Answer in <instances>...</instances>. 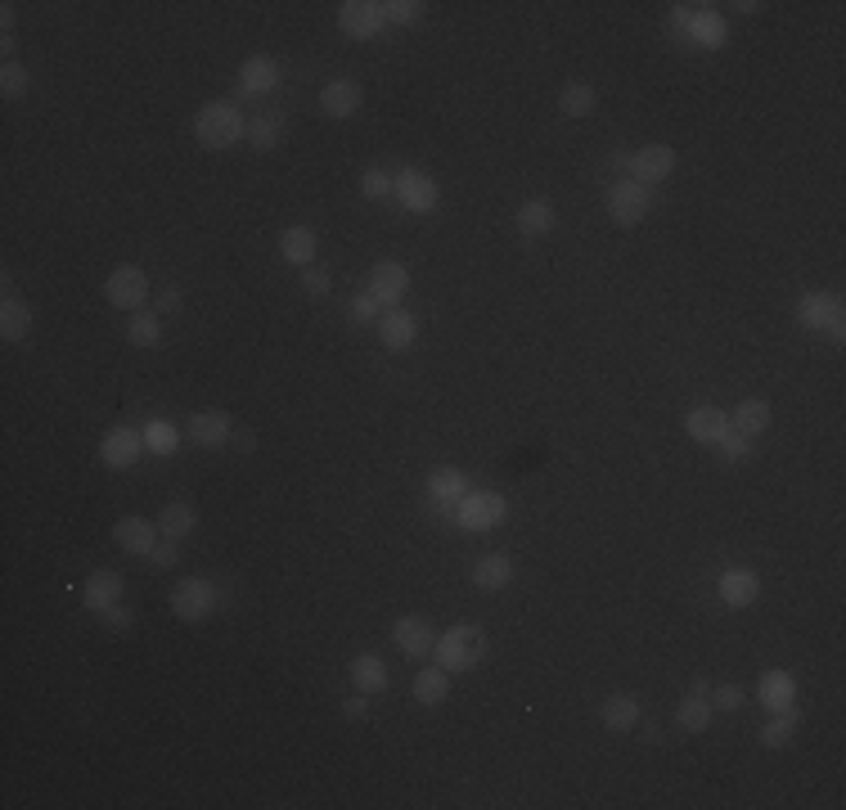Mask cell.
<instances>
[{
  "label": "cell",
  "mask_w": 846,
  "mask_h": 810,
  "mask_svg": "<svg viewBox=\"0 0 846 810\" xmlns=\"http://www.w3.org/2000/svg\"><path fill=\"white\" fill-rule=\"evenodd\" d=\"M405 288H410V270H405L401 261H378V266L369 270V293H374V302L387 306V311L405 297Z\"/></svg>",
  "instance_id": "cell-9"
},
{
  "label": "cell",
  "mask_w": 846,
  "mask_h": 810,
  "mask_svg": "<svg viewBox=\"0 0 846 810\" xmlns=\"http://www.w3.org/2000/svg\"><path fill=\"white\" fill-rule=\"evenodd\" d=\"M27 86H32V77H27L23 63H5V72H0V90H5V99L27 95Z\"/></svg>",
  "instance_id": "cell-41"
},
{
  "label": "cell",
  "mask_w": 846,
  "mask_h": 810,
  "mask_svg": "<svg viewBox=\"0 0 846 810\" xmlns=\"http://www.w3.org/2000/svg\"><path fill=\"white\" fill-rule=\"evenodd\" d=\"M707 698H711V707H720V711H738V707H743V689H738V684H720V689H711Z\"/></svg>",
  "instance_id": "cell-42"
},
{
  "label": "cell",
  "mask_w": 846,
  "mask_h": 810,
  "mask_svg": "<svg viewBox=\"0 0 846 810\" xmlns=\"http://www.w3.org/2000/svg\"><path fill=\"white\" fill-rule=\"evenodd\" d=\"M518 230L522 234H549V230H554V203H545V198H527V203L518 207Z\"/></svg>",
  "instance_id": "cell-33"
},
{
  "label": "cell",
  "mask_w": 846,
  "mask_h": 810,
  "mask_svg": "<svg viewBox=\"0 0 846 810\" xmlns=\"http://www.w3.org/2000/svg\"><path fill=\"white\" fill-rule=\"evenodd\" d=\"M432 653H437V666H446V671H473L486 657V635L477 626H450L446 635H437Z\"/></svg>",
  "instance_id": "cell-2"
},
{
  "label": "cell",
  "mask_w": 846,
  "mask_h": 810,
  "mask_svg": "<svg viewBox=\"0 0 846 810\" xmlns=\"http://www.w3.org/2000/svg\"><path fill=\"white\" fill-rule=\"evenodd\" d=\"M716 446H720V455H725V459H743L747 450H752V437H743V432H734V428H729L725 437L716 441Z\"/></svg>",
  "instance_id": "cell-44"
},
{
  "label": "cell",
  "mask_w": 846,
  "mask_h": 810,
  "mask_svg": "<svg viewBox=\"0 0 846 810\" xmlns=\"http://www.w3.org/2000/svg\"><path fill=\"white\" fill-rule=\"evenodd\" d=\"M509 581H513V563L504 554H486V558H477V563H473V585H477V590L495 594V590H504Z\"/></svg>",
  "instance_id": "cell-25"
},
{
  "label": "cell",
  "mask_w": 846,
  "mask_h": 810,
  "mask_svg": "<svg viewBox=\"0 0 846 810\" xmlns=\"http://www.w3.org/2000/svg\"><path fill=\"white\" fill-rule=\"evenodd\" d=\"M684 32L698 36L702 45H720V41H725V23H720V14H707V9H693L689 23H684Z\"/></svg>",
  "instance_id": "cell-36"
},
{
  "label": "cell",
  "mask_w": 846,
  "mask_h": 810,
  "mask_svg": "<svg viewBox=\"0 0 846 810\" xmlns=\"http://www.w3.org/2000/svg\"><path fill=\"white\" fill-rule=\"evenodd\" d=\"M608 212L617 225H639L648 216V189L639 180H621L608 189Z\"/></svg>",
  "instance_id": "cell-7"
},
{
  "label": "cell",
  "mask_w": 846,
  "mask_h": 810,
  "mask_svg": "<svg viewBox=\"0 0 846 810\" xmlns=\"http://www.w3.org/2000/svg\"><path fill=\"white\" fill-rule=\"evenodd\" d=\"M684 428H689V437H693V441H707V446H716V441L729 432V419L716 410V405H698V410H689Z\"/></svg>",
  "instance_id": "cell-21"
},
{
  "label": "cell",
  "mask_w": 846,
  "mask_h": 810,
  "mask_svg": "<svg viewBox=\"0 0 846 810\" xmlns=\"http://www.w3.org/2000/svg\"><path fill=\"white\" fill-rule=\"evenodd\" d=\"M455 518L464 531H491L495 522H504V500L495 491H468L455 504Z\"/></svg>",
  "instance_id": "cell-3"
},
{
  "label": "cell",
  "mask_w": 846,
  "mask_h": 810,
  "mask_svg": "<svg viewBox=\"0 0 846 810\" xmlns=\"http://www.w3.org/2000/svg\"><path fill=\"white\" fill-rule=\"evenodd\" d=\"M756 698H761L770 711H783V707H792V698H797V680H792L788 671H765L761 684H756Z\"/></svg>",
  "instance_id": "cell-23"
},
{
  "label": "cell",
  "mask_w": 846,
  "mask_h": 810,
  "mask_svg": "<svg viewBox=\"0 0 846 810\" xmlns=\"http://www.w3.org/2000/svg\"><path fill=\"white\" fill-rule=\"evenodd\" d=\"M248 140L257 144V149H270V144L284 140V122H279V113H261L257 122H248Z\"/></svg>",
  "instance_id": "cell-38"
},
{
  "label": "cell",
  "mask_w": 846,
  "mask_h": 810,
  "mask_svg": "<svg viewBox=\"0 0 846 810\" xmlns=\"http://www.w3.org/2000/svg\"><path fill=\"white\" fill-rule=\"evenodd\" d=\"M279 257L306 270L315 261V230H306V225H288V230L279 234Z\"/></svg>",
  "instance_id": "cell-24"
},
{
  "label": "cell",
  "mask_w": 846,
  "mask_h": 810,
  "mask_svg": "<svg viewBox=\"0 0 846 810\" xmlns=\"http://www.w3.org/2000/svg\"><path fill=\"white\" fill-rule=\"evenodd\" d=\"M603 725L608 729H617V734H626V729H635L639 725V702L635 698H626V693H612L608 702H603Z\"/></svg>",
  "instance_id": "cell-29"
},
{
  "label": "cell",
  "mask_w": 846,
  "mask_h": 810,
  "mask_svg": "<svg viewBox=\"0 0 846 810\" xmlns=\"http://www.w3.org/2000/svg\"><path fill=\"white\" fill-rule=\"evenodd\" d=\"M189 441H198L203 450H221L230 441V414L221 410H203L189 419Z\"/></svg>",
  "instance_id": "cell-14"
},
{
  "label": "cell",
  "mask_w": 846,
  "mask_h": 810,
  "mask_svg": "<svg viewBox=\"0 0 846 810\" xmlns=\"http://www.w3.org/2000/svg\"><path fill=\"white\" fill-rule=\"evenodd\" d=\"M797 725H801L797 707L774 711V720L761 729V743H765V747H788V743H792V734H797Z\"/></svg>",
  "instance_id": "cell-34"
},
{
  "label": "cell",
  "mask_w": 846,
  "mask_h": 810,
  "mask_svg": "<svg viewBox=\"0 0 846 810\" xmlns=\"http://www.w3.org/2000/svg\"><path fill=\"white\" fill-rule=\"evenodd\" d=\"M392 639H396V648H401V653H410V657H428L432 653V644H437V635H432V626L423 617H401L392 626Z\"/></svg>",
  "instance_id": "cell-13"
},
{
  "label": "cell",
  "mask_w": 846,
  "mask_h": 810,
  "mask_svg": "<svg viewBox=\"0 0 846 810\" xmlns=\"http://www.w3.org/2000/svg\"><path fill=\"white\" fill-rule=\"evenodd\" d=\"M360 194H365V198H374V203H378V198L396 194V176H387L383 167H369L365 176H360Z\"/></svg>",
  "instance_id": "cell-40"
},
{
  "label": "cell",
  "mask_w": 846,
  "mask_h": 810,
  "mask_svg": "<svg viewBox=\"0 0 846 810\" xmlns=\"http://www.w3.org/2000/svg\"><path fill=\"white\" fill-rule=\"evenodd\" d=\"M729 428L743 432V437H756V432H765V428H770V405H765L761 396H747V401L734 410Z\"/></svg>",
  "instance_id": "cell-27"
},
{
  "label": "cell",
  "mask_w": 846,
  "mask_h": 810,
  "mask_svg": "<svg viewBox=\"0 0 846 810\" xmlns=\"http://www.w3.org/2000/svg\"><path fill=\"white\" fill-rule=\"evenodd\" d=\"M194 527H198V513L189 509L185 500H171L167 509L158 513V531H162V536H167V540H180V536H189V531H194Z\"/></svg>",
  "instance_id": "cell-28"
},
{
  "label": "cell",
  "mask_w": 846,
  "mask_h": 810,
  "mask_svg": "<svg viewBox=\"0 0 846 810\" xmlns=\"http://www.w3.org/2000/svg\"><path fill=\"white\" fill-rule=\"evenodd\" d=\"M360 99H365L360 95V81H351V77H333L329 86L320 90V108L329 117H351L360 108Z\"/></svg>",
  "instance_id": "cell-15"
},
{
  "label": "cell",
  "mask_w": 846,
  "mask_h": 810,
  "mask_svg": "<svg viewBox=\"0 0 846 810\" xmlns=\"http://www.w3.org/2000/svg\"><path fill=\"white\" fill-rule=\"evenodd\" d=\"M396 198H401V207H410V212H432V207H437V180L423 176V171H401V176H396Z\"/></svg>",
  "instance_id": "cell-12"
},
{
  "label": "cell",
  "mask_w": 846,
  "mask_h": 810,
  "mask_svg": "<svg viewBox=\"0 0 846 810\" xmlns=\"http://www.w3.org/2000/svg\"><path fill=\"white\" fill-rule=\"evenodd\" d=\"M711 698L707 693H689V698L675 707V720H680V729H689V734H702V729L711 725Z\"/></svg>",
  "instance_id": "cell-31"
},
{
  "label": "cell",
  "mask_w": 846,
  "mask_h": 810,
  "mask_svg": "<svg viewBox=\"0 0 846 810\" xmlns=\"http://www.w3.org/2000/svg\"><path fill=\"white\" fill-rule=\"evenodd\" d=\"M797 315H801V324L828 333V338H842V329H846L842 297H833V293H806V297H801V306H797Z\"/></svg>",
  "instance_id": "cell-4"
},
{
  "label": "cell",
  "mask_w": 846,
  "mask_h": 810,
  "mask_svg": "<svg viewBox=\"0 0 846 810\" xmlns=\"http://www.w3.org/2000/svg\"><path fill=\"white\" fill-rule=\"evenodd\" d=\"M419 0H392V5H383V18L387 23H414L419 18Z\"/></svg>",
  "instance_id": "cell-43"
},
{
  "label": "cell",
  "mask_w": 846,
  "mask_h": 810,
  "mask_svg": "<svg viewBox=\"0 0 846 810\" xmlns=\"http://www.w3.org/2000/svg\"><path fill=\"white\" fill-rule=\"evenodd\" d=\"M383 5H374V0H347V5L338 9V27L347 36H356V41H369V36H378V27H383Z\"/></svg>",
  "instance_id": "cell-10"
},
{
  "label": "cell",
  "mask_w": 846,
  "mask_h": 810,
  "mask_svg": "<svg viewBox=\"0 0 846 810\" xmlns=\"http://www.w3.org/2000/svg\"><path fill=\"white\" fill-rule=\"evenodd\" d=\"M117 599H122V572H113V567H99V572L86 576V608L90 612H108Z\"/></svg>",
  "instance_id": "cell-17"
},
{
  "label": "cell",
  "mask_w": 846,
  "mask_h": 810,
  "mask_svg": "<svg viewBox=\"0 0 846 810\" xmlns=\"http://www.w3.org/2000/svg\"><path fill=\"white\" fill-rule=\"evenodd\" d=\"M144 446H149L153 455H176V446H180V432L171 428L167 419H153L149 428H144Z\"/></svg>",
  "instance_id": "cell-37"
},
{
  "label": "cell",
  "mask_w": 846,
  "mask_h": 810,
  "mask_svg": "<svg viewBox=\"0 0 846 810\" xmlns=\"http://www.w3.org/2000/svg\"><path fill=\"white\" fill-rule=\"evenodd\" d=\"M180 306V288H167V293L158 297V311H176Z\"/></svg>",
  "instance_id": "cell-50"
},
{
  "label": "cell",
  "mask_w": 846,
  "mask_h": 810,
  "mask_svg": "<svg viewBox=\"0 0 846 810\" xmlns=\"http://www.w3.org/2000/svg\"><path fill=\"white\" fill-rule=\"evenodd\" d=\"M104 297L113 306H122V311H140L144 297H149V275L140 266H117L104 284Z\"/></svg>",
  "instance_id": "cell-5"
},
{
  "label": "cell",
  "mask_w": 846,
  "mask_h": 810,
  "mask_svg": "<svg viewBox=\"0 0 846 810\" xmlns=\"http://www.w3.org/2000/svg\"><path fill=\"white\" fill-rule=\"evenodd\" d=\"M351 684H356L360 693H378V689H387V666L378 662L374 653H360L356 662H351Z\"/></svg>",
  "instance_id": "cell-30"
},
{
  "label": "cell",
  "mask_w": 846,
  "mask_h": 810,
  "mask_svg": "<svg viewBox=\"0 0 846 810\" xmlns=\"http://www.w3.org/2000/svg\"><path fill=\"white\" fill-rule=\"evenodd\" d=\"M275 81H279V63L270 59V54H252V59L239 63V86L248 90V95H266Z\"/></svg>",
  "instance_id": "cell-18"
},
{
  "label": "cell",
  "mask_w": 846,
  "mask_h": 810,
  "mask_svg": "<svg viewBox=\"0 0 846 810\" xmlns=\"http://www.w3.org/2000/svg\"><path fill=\"white\" fill-rule=\"evenodd\" d=\"M716 594L729 608H747V603H756V594H761V581H756V572H747V567H729V572L720 576Z\"/></svg>",
  "instance_id": "cell-16"
},
{
  "label": "cell",
  "mask_w": 846,
  "mask_h": 810,
  "mask_svg": "<svg viewBox=\"0 0 846 810\" xmlns=\"http://www.w3.org/2000/svg\"><path fill=\"white\" fill-rule=\"evenodd\" d=\"M126 338H131L135 347H158V338H162V329H158V315H144V311H135V315H131V324H126Z\"/></svg>",
  "instance_id": "cell-39"
},
{
  "label": "cell",
  "mask_w": 846,
  "mask_h": 810,
  "mask_svg": "<svg viewBox=\"0 0 846 810\" xmlns=\"http://www.w3.org/2000/svg\"><path fill=\"white\" fill-rule=\"evenodd\" d=\"M302 288L311 297H324L333 288V279H329V270H320V266H306V275H302Z\"/></svg>",
  "instance_id": "cell-45"
},
{
  "label": "cell",
  "mask_w": 846,
  "mask_h": 810,
  "mask_svg": "<svg viewBox=\"0 0 846 810\" xmlns=\"http://www.w3.org/2000/svg\"><path fill=\"white\" fill-rule=\"evenodd\" d=\"M378 315V302H374V293H360V297H351V320H360V324H369Z\"/></svg>",
  "instance_id": "cell-47"
},
{
  "label": "cell",
  "mask_w": 846,
  "mask_h": 810,
  "mask_svg": "<svg viewBox=\"0 0 846 810\" xmlns=\"http://www.w3.org/2000/svg\"><path fill=\"white\" fill-rule=\"evenodd\" d=\"M594 104H599V95H594L590 81H572V86L558 95V113L563 117H590Z\"/></svg>",
  "instance_id": "cell-32"
},
{
  "label": "cell",
  "mask_w": 846,
  "mask_h": 810,
  "mask_svg": "<svg viewBox=\"0 0 846 810\" xmlns=\"http://www.w3.org/2000/svg\"><path fill=\"white\" fill-rule=\"evenodd\" d=\"M626 167H630V180H639V185H657V180H666L675 171V149H666V144H648V149L630 153Z\"/></svg>",
  "instance_id": "cell-8"
},
{
  "label": "cell",
  "mask_w": 846,
  "mask_h": 810,
  "mask_svg": "<svg viewBox=\"0 0 846 810\" xmlns=\"http://www.w3.org/2000/svg\"><path fill=\"white\" fill-rule=\"evenodd\" d=\"M27 329H32V306L9 297L5 311H0V333H5L9 342H18V338H27Z\"/></svg>",
  "instance_id": "cell-35"
},
{
  "label": "cell",
  "mask_w": 846,
  "mask_h": 810,
  "mask_svg": "<svg viewBox=\"0 0 846 810\" xmlns=\"http://www.w3.org/2000/svg\"><path fill=\"white\" fill-rule=\"evenodd\" d=\"M194 135L203 149H230V144H239L248 135V122H243V113L230 99H216V104H203L194 113Z\"/></svg>",
  "instance_id": "cell-1"
},
{
  "label": "cell",
  "mask_w": 846,
  "mask_h": 810,
  "mask_svg": "<svg viewBox=\"0 0 846 810\" xmlns=\"http://www.w3.org/2000/svg\"><path fill=\"white\" fill-rule=\"evenodd\" d=\"M153 536H158V522H144V518H122L113 527V540L126 549V554H149V549L158 545Z\"/></svg>",
  "instance_id": "cell-20"
},
{
  "label": "cell",
  "mask_w": 846,
  "mask_h": 810,
  "mask_svg": "<svg viewBox=\"0 0 846 810\" xmlns=\"http://www.w3.org/2000/svg\"><path fill=\"white\" fill-rule=\"evenodd\" d=\"M446 693H450V671H446V666H423V671L414 675V702L437 707V702H446Z\"/></svg>",
  "instance_id": "cell-26"
},
{
  "label": "cell",
  "mask_w": 846,
  "mask_h": 810,
  "mask_svg": "<svg viewBox=\"0 0 846 810\" xmlns=\"http://www.w3.org/2000/svg\"><path fill=\"white\" fill-rule=\"evenodd\" d=\"M140 450H144V432H135V428H113L99 441V459H104L108 468H131L135 459H140Z\"/></svg>",
  "instance_id": "cell-11"
},
{
  "label": "cell",
  "mask_w": 846,
  "mask_h": 810,
  "mask_svg": "<svg viewBox=\"0 0 846 810\" xmlns=\"http://www.w3.org/2000/svg\"><path fill=\"white\" fill-rule=\"evenodd\" d=\"M365 711H369V707H365V698H347V702H342V716H347V720H360Z\"/></svg>",
  "instance_id": "cell-49"
},
{
  "label": "cell",
  "mask_w": 846,
  "mask_h": 810,
  "mask_svg": "<svg viewBox=\"0 0 846 810\" xmlns=\"http://www.w3.org/2000/svg\"><path fill=\"white\" fill-rule=\"evenodd\" d=\"M212 608H216V590L207 581H198V576H189V581H180L171 590V612L180 621H203Z\"/></svg>",
  "instance_id": "cell-6"
},
{
  "label": "cell",
  "mask_w": 846,
  "mask_h": 810,
  "mask_svg": "<svg viewBox=\"0 0 846 810\" xmlns=\"http://www.w3.org/2000/svg\"><path fill=\"white\" fill-rule=\"evenodd\" d=\"M414 333H419V320H414L410 311H387L383 320H378V338H383V347L387 351H405L414 342Z\"/></svg>",
  "instance_id": "cell-19"
},
{
  "label": "cell",
  "mask_w": 846,
  "mask_h": 810,
  "mask_svg": "<svg viewBox=\"0 0 846 810\" xmlns=\"http://www.w3.org/2000/svg\"><path fill=\"white\" fill-rule=\"evenodd\" d=\"M428 495L437 504H446V509H455V504L468 495V477L459 473V468H432V473H428Z\"/></svg>",
  "instance_id": "cell-22"
},
{
  "label": "cell",
  "mask_w": 846,
  "mask_h": 810,
  "mask_svg": "<svg viewBox=\"0 0 846 810\" xmlns=\"http://www.w3.org/2000/svg\"><path fill=\"white\" fill-rule=\"evenodd\" d=\"M104 617H108V626H113V630H131V621H135V617H131V612H126V608H122V603H113V608H108V612H104Z\"/></svg>",
  "instance_id": "cell-48"
},
{
  "label": "cell",
  "mask_w": 846,
  "mask_h": 810,
  "mask_svg": "<svg viewBox=\"0 0 846 810\" xmlns=\"http://www.w3.org/2000/svg\"><path fill=\"white\" fill-rule=\"evenodd\" d=\"M144 558H149L153 567H176L180 563V549H176V540H167V545H153Z\"/></svg>",
  "instance_id": "cell-46"
}]
</instances>
